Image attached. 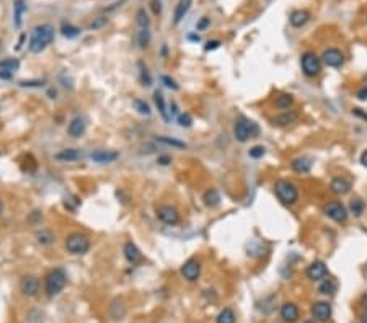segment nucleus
<instances>
[{"label":"nucleus","instance_id":"f257e3e1","mask_svg":"<svg viewBox=\"0 0 367 323\" xmlns=\"http://www.w3.org/2000/svg\"><path fill=\"white\" fill-rule=\"evenodd\" d=\"M54 41V28L52 25L49 23H43V25H38L33 28L31 35H30V43H28V47L33 54H40L43 52L45 49L51 45Z\"/></svg>","mask_w":367,"mask_h":323},{"label":"nucleus","instance_id":"f03ea898","mask_svg":"<svg viewBox=\"0 0 367 323\" xmlns=\"http://www.w3.org/2000/svg\"><path fill=\"white\" fill-rule=\"evenodd\" d=\"M275 193L284 206H294L299 201V188L289 180H277L275 183Z\"/></svg>","mask_w":367,"mask_h":323},{"label":"nucleus","instance_id":"7ed1b4c3","mask_svg":"<svg viewBox=\"0 0 367 323\" xmlns=\"http://www.w3.org/2000/svg\"><path fill=\"white\" fill-rule=\"evenodd\" d=\"M260 136V126L246 118H238L233 124V138L238 142H246Z\"/></svg>","mask_w":367,"mask_h":323},{"label":"nucleus","instance_id":"20e7f679","mask_svg":"<svg viewBox=\"0 0 367 323\" xmlns=\"http://www.w3.org/2000/svg\"><path fill=\"white\" fill-rule=\"evenodd\" d=\"M65 284H67V275H65V271L61 270V268L52 270L45 279V289L47 295H51V297L61 292L65 287Z\"/></svg>","mask_w":367,"mask_h":323},{"label":"nucleus","instance_id":"39448f33","mask_svg":"<svg viewBox=\"0 0 367 323\" xmlns=\"http://www.w3.org/2000/svg\"><path fill=\"white\" fill-rule=\"evenodd\" d=\"M300 67L307 77H317L321 72V57L317 56L315 52L307 51L300 56Z\"/></svg>","mask_w":367,"mask_h":323},{"label":"nucleus","instance_id":"423d86ee","mask_svg":"<svg viewBox=\"0 0 367 323\" xmlns=\"http://www.w3.org/2000/svg\"><path fill=\"white\" fill-rule=\"evenodd\" d=\"M323 214L328 219H331L333 222L336 224H344L348 221L349 212L346 209V206L343 204L341 201H330L323 206Z\"/></svg>","mask_w":367,"mask_h":323},{"label":"nucleus","instance_id":"0eeeda50","mask_svg":"<svg viewBox=\"0 0 367 323\" xmlns=\"http://www.w3.org/2000/svg\"><path fill=\"white\" fill-rule=\"evenodd\" d=\"M65 248L72 255H85L90 250V240L82 233H70L65 238Z\"/></svg>","mask_w":367,"mask_h":323},{"label":"nucleus","instance_id":"6e6552de","mask_svg":"<svg viewBox=\"0 0 367 323\" xmlns=\"http://www.w3.org/2000/svg\"><path fill=\"white\" fill-rule=\"evenodd\" d=\"M157 219L165 224V226H177L180 222V212L177 207L165 204L157 209Z\"/></svg>","mask_w":367,"mask_h":323},{"label":"nucleus","instance_id":"1a4fd4ad","mask_svg":"<svg viewBox=\"0 0 367 323\" xmlns=\"http://www.w3.org/2000/svg\"><path fill=\"white\" fill-rule=\"evenodd\" d=\"M321 62L328 67L338 69L344 64V54L338 47H328L321 54Z\"/></svg>","mask_w":367,"mask_h":323},{"label":"nucleus","instance_id":"9d476101","mask_svg":"<svg viewBox=\"0 0 367 323\" xmlns=\"http://www.w3.org/2000/svg\"><path fill=\"white\" fill-rule=\"evenodd\" d=\"M305 276L310 279V281H321L328 276V268L323 261L317 260L312 261L305 270Z\"/></svg>","mask_w":367,"mask_h":323},{"label":"nucleus","instance_id":"9b49d317","mask_svg":"<svg viewBox=\"0 0 367 323\" xmlns=\"http://www.w3.org/2000/svg\"><path fill=\"white\" fill-rule=\"evenodd\" d=\"M199 275H201V263L198 258H189L182 266V276L186 281H189V282L198 281Z\"/></svg>","mask_w":367,"mask_h":323},{"label":"nucleus","instance_id":"f8f14e48","mask_svg":"<svg viewBox=\"0 0 367 323\" xmlns=\"http://www.w3.org/2000/svg\"><path fill=\"white\" fill-rule=\"evenodd\" d=\"M123 253L126 256V260H128L133 266H138L140 263H144V255H142V251L138 248V245L134 242H126Z\"/></svg>","mask_w":367,"mask_h":323},{"label":"nucleus","instance_id":"ddd939ff","mask_svg":"<svg viewBox=\"0 0 367 323\" xmlns=\"http://www.w3.org/2000/svg\"><path fill=\"white\" fill-rule=\"evenodd\" d=\"M119 154L116 150H105V149H98L95 152H92L90 158L95 163H100V165H105V163H113L118 160Z\"/></svg>","mask_w":367,"mask_h":323},{"label":"nucleus","instance_id":"4468645a","mask_svg":"<svg viewBox=\"0 0 367 323\" xmlns=\"http://www.w3.org/2000/svg\"><path fill=\"white\" fill-rule=\"evenodd\" d=\"M312 317L317 322H326L331 317V305L328 302H315L312 305Z\"/></svg>","mask_w":367,"mask_h":323},{"label":"nucleus","instance_id":"2eb2a0df","mask_svg":"<svg viewBox=\"0 0 367 323\" xmlns=\"http://www.w3.org/2000/svg\"><path fill=\"white\" fill-rule=\"evenodd\" d=\"M20 289L25 295L33 297V295H36L40 292V281H38V277L35 276H25V277H21V281H20Z\"/></svg>","mask_w":367,"mask_h":323},{"label":"nucleus","instance_id":"dca6fc26","mask_svg":"<svg viewBox=\"0 0 367 323\" xmlns=\"http://www.w3.org/2000/svg\"><path fill=\"white\" fill-rule=\"evenodd\" d=\"M20 67V61L15 57H8V59H3L2 62H0V79L3 80H8L12 79V75L15 70H18Z\"/></svg>","mask_w":367,"mask_h":323},{"label":"nucleus","instance_id":"f3484780","mask_svg":"<svg viewBox=\"0 0 367 323\" xmlns=\"http://www.w3.org/2000/svg\"><path fill=\"white\" fill-rule=\"evenodd\" d=\"M85 131H87V123L82 116H75L67 126V134L74 139L82 138L85 134Z\"/></svg>","mask_w":367,"mask_h":323},{"label":"nucleus","instance_id":"a211bd4d","mask_svg":"<svg viewBox=\"0 0 367 323\" xmlns=\"http://www.w3.org/2000/svg\"><path fill=\"white\" fill-rule=\"evenodd\" d=\"M299 315H300V312H299V307L295 305L294 302H286V304H282V307H281V319L284 320V322H287V323H295L299 320Z\"/></svg>","mask_w":367,"mask_h":323},{"label":"nucleus","instance_id":"6ab92c4d","mask_svg":"<svg viewBox=\"0 0 367 323\" xmlns=\"http://www.w3.org/2000/svg\"><path fill=\"white\" fill-rule=\"evenodd\" d=\"M330 189L338 196H344L351 191V183L343 177H335L330 182Z\"/></svg>","mask_w":367,"mask_h":323},{"label":"nucleus","instance_id":"aec40b11","mask_svg":"<svg viewBox=\"0 0 367 323\" xmlns=\"http://www.w3.org/2000/svg\"><path fill=\"white\" fill-rule=\"evenodd\" d=\"M312 167H314V162H312V158H309V157H297L291 162V168L299 175L309 173Z\"/></svg>","mask_w":367,"mask_h":323},{"label":"nucleus","instance_id":"412c9836","mask_svg":"<svg viewBox=\"0 0 367 323\" xmlns=\"http://www.w3.org/2000/svg\"><path fill=\"white\" fill-rule=\"evenodd\" d=\"M191 5H193V0H178L177 7H175V13H173V25L182 23V20L186 16V13L189 12Z\"/></svg>","mask_w":367,"mask_h":323},{"label":"nucleus","instance_id":"4be33fe9","mask_svg":"<svg viewBox=\"0 0 367 323\" xmlns=\"http://www.w3.org/2000/svg\"><path fill=\"white\" fill-rule=\"evenodd\" d=\"M309 20H310V13L307 12V10H302V8L294 10L291 16H289V23H291L294 28H302V26L309 23Z\"/></svg>","mask_w":367,"mask_h":323},{"label":"nucleus","instance_id":"5701e85b","mask_svg":"<svg viewBox=\"0 0 367 323\" xmlns=\"http://www.w3.org/2000/svg\"><path fill=\"white\" fill-rule=\"evenodd\" d=\"M299 119V113L297 111H292V109H287V111H282L279 116H275L271 119L273 124L276 126H289L295 123Z\"/></svg>","mask_w":367,"mask_h":323},{"label":"nucleus","instance_id":"b1692460","mask_svg":"<svg viewBox=\"0 0 367 323\" xmlns=\"http://www.w3.org/2000/svg\"><path fill=\"white\" fill-rule=\"evenodd\" d=\"M153 101H155V106H157V109H158V113L162 114V118H163V121L165 123H170L172 121V113L168 111L167 109V105H165V98H163V93L162 92H155L153 93Z\"/></svg>","mask_w":367,"mask_h":323},{"label":"nucleus","instance_id":"393cba45","mask_svg":"<svg viewBox=\"0 0 367 323\" xmlns=\"http://www.w3.org/2000/svg\"><path fill=\"white\" fill-rule=\"evenodd\" d=\"M126 304L123 299H114L109 305V315L113 320H123L126 317Z\"/></svg>","mask_w":367,"mask_h":323},{"label":"nucleus","instance_id":"a878e982","mask_svg":"<svg viewBox=\"0 0 367 323\" xmlns=\"http://www.w3.org/2000/svg\"><path fill=\"white\" fill-rule=\"evenodd\" d=\"M25 12H26L25 0H13V23L16 28H21V25H23Z\"/></svg>","mask_w":367,"mask_h":323},{"label":"nucleus","instance_id":"bb28decb","mask_svg":"<svg viewBox=\"0 0 367 323\" xmlns=\"http://www.w3.org/2000/svg\"><path fill=\"white\" fill-rule=\"evenodd\" d=\"M202 201H204V204L207 207H217L219 204H221V194H219V191L216 188H209L204 193V196H202Z\"/></svg>","mask_w":367,"mask_h":323},{"label":"nucleus","instance_id":"cd10ccee","mask_svg":"<svg viewBox=\"0 0 367 323\" xmlns=\"http://www.w3.org/2000/svg\"><path fill=\"white\" fill-rule=\"evenodd\" d=\"M294 101L295 100L291 93H281V95L276 96L275 105H276V108L282 109V111H287V109H291L294 106Z\"/></svg>","mask_w":367,"mask_h":323},{"label":"nucleus","instance_id":"c85d7f7f","mask_svg":"<svg viewBox=\"0 0 367 323\" xmlns=\"http://www.w3.org/2000/svg\"><path fill=\"white\" fill-rule=\"evenodd\" d=\"M336 289H338V284H336L335 279H333V277H325V279H321V282L319 286V292L323 294V295H333L336 292Z\"/></svg>","mask_w":367,"mask_h":323},{"label":"nucleus","instance_id":"c756f323","mask_svg":"<svg viewBox=\"0 0 367 323\" xmlns=\"http://www.w3.org/2000/svg\"><path fill=\"white\" fill-rule=\"evenodd\" d=\"M79 157H80V152L77 149H64L54 155V158H56L57 162H75Z\"/></svg>","mask_w":367,"mask_h":323},{"label":"nucleus","instance_id":"7c9ffc66","mask_svg":"<svg viewBox=\"0 0 367 323\" xmlns=\"http://www.w3.org/2000/svg\"><path fill=\"white\" fill-rule=\"evenodd\" d=\"M36 240L40 245H51L54 243V240H56V237H54V233L49 231V229H41V231L36 232Z\"/></svg>","mask_w":367,"mask_h":323},{"label":"nucleus","instance_id":"2f4dec72","mask_svg":"<svg viewBox=\"0 0 367 323\" xmlns=\"http://www.w3.org/2000/svg\"><path fill=\"white\" fill-rule=\"evenodd\" d=\"M235 320H237V317H235V312L230 307L222 309L216 319L217 323H235Z\"/></svg>","mask_w":367,"mask_h":323},{"label":"nucleus","instance_id":"473e14b6","mask_svg":"<svg viewBox=\"0 0 367 323\" xmlns=\"http://www.w3.org/2000/svg\"><path fill=\"white\" fill-rule=\"evenodd\" d=\"M157 140L160 142V144H165V145H170V147H175V149H180L183 150L186 149V144L178 139H173V138H168V136H160V138H157Z\"/></svg>","mask_w":367,"mask_h":323},{"label":"nucleus","instance_id":"72a5a7b5","mask_svg":"<svg viewBox=\"0 0 367 323\" xmlns=\"http://www.w3.org/2000/svg\"><path fill=\"white\" fill-rule=\"evenodd\" d=\"M366 211V204L363 199H353L351 204H349V212L354 216V217H361L364 214Z\"/></svg>","mask_w":367,"mask_h":323},{"label":"nucleus","instance_id":"f704fd0d","mask_svg":"<svg viewBox=\"0 0 367 323\" xmlns=\"http://www.w3.org/2000/svg\"><path fill=\"white\" fill-rule=\"evenodd\" d=\"M133 108L142 116H150V108L144 100H139V98H134L133 100Z\"/></svg>","mask_w":367,"mask_h":323},{"label":"nucleus","instance_id":"c9c22d12","mask_svg":"<svg viewBox=\"0 0 367 323\" xmlns=\"http://www.w3.org/2000/svg\"><path fill=\"white\" fill-rule=\"evenodd\" d=\"M138 67H139V77H140V84L144 87H150L152 85V77L149 74V70L142 62H138Z\"/></svg>","mask_w":367,"mask_h":323},{"label":"nucleus","instance_id":"e433bc0d","mask_svg":"<svg viewBox=\"0 0 367 323\" xmlns=\"http://www.w3.org/2000/svg\"><path fill=\"white\" fill-rule=\"evenodd\" d=\"M150 43V31L149 28H140V31L138 33V45L139 47L145 49Z\"/></svg>","mask_w":367,"mask_h":323},{"label":"nucleus","instance_id":"4c0bfd02","mask_svg":"<svg viewBox=\"0 0 367 323\" xmlns=\"http://www.w3.org/2000/svg\"><path fill=\"white\" fill-rule=\"evenodd\" d=\"M61 31H62V35L65 38H69V40H74V38H77L80 35V28H77V26L70 25V23H64Z\"/></svg>","mask_w":367,"mask_h":323},{"label":"nucleus","instance_id":"58836bf2","mask_svg":"<svg viewBox=\"0 0 367 323\" xmlns=\"http://www.w3.org/2000/svg\"><path fill=\"white\" fill-rule=\"evenodd\" d=\"M136 23H138L140 28H149L150 20H149V16H147L144 8H139L138 13H136Z\"/></svg>","mask_w":367,"mask_h":323},{"label":"nucleus","instance_id":"ea45409f","mask_svg":"<svg viewBox=\"0 0 367 323\" xmlns=\"http://www.w3.org/2000/svg\"><path fill=\"white\" fill-rule=\"evenodd\" d=\"M106 23H108V18H106V16H96V18H93V21L89 25V28L95 31V30L103 28V26H105Z\"/></svg>","mask_w":367,"mask_h":323},{"label":"nucleus","instance_id":"a19ab883","mask_svg":"<svg viewBox=\"0 0 367 323\" xmlns=\"http://www.w3.org/2000/svg\"><path fill=\"white\" fill-rule=\"evenodd\" d=\"M265 154H266V149L263 145H255V147H251V149L248 150V155L251 158H261Z\"/></svg>","mask_w":367,"mask_h":323},{"label":"nucleus","instance_id":"79ce46f5","mask_svg":"<svg viewBox=\"0 0 367 323\" xmlns=\"http://www.w3.org/2000/svg\"><path fill=\"white\" fill-rule=\"evenodd\" d=\"M178 124L182 126V128H189L191 124H193V118H191L189 113H183L178 116Z\"/></svg>","mask_w":367,"mask_h":323},{"label":"nucleus","instance_id":"37998d69","mask_svg":"<svg viewBox=\"0 0 367 323\" xmlns=\"http://www.w3.org/2000/svg\"><path fill=\"white\" fill-rule=\"evenodd\" d=\"M160 80L163 82V85H165V87H168V89H172V90H178V89H180L177 82H175V80H173L172 77H168V75H162V77H160Z\"/></svg>","mask_w":367,"mask_h":323},{"label":"nucleus","instance_id":"c03bdc74","mask_svg":"<svg viewBox=\"0 0 367 323\" xmlns=\"http://www.w3.org/2000/svg\"><path fill=\"white\" fill-rule=\"evenodd\" d=\"M150 7H152V12L155 15L162 13V2L160 0H150Z\"/></svg>","mask_w":367,"mask_h":323},{"label":"nucleus","instance_id":"a18cd8bd","mask_svg":"<svg viewBox=\"0 0 367 323\" xmlns=\"http://www.w3.org/2000/svg\"><path fill=\"white\" fill-rule=\"evenodd\" d=\"M211 25V20L207 18V16H202V18L198 21V25H196V28H198V31H201V30H204V28H207V26Z\"/></svg>","mask_w":367,"mask_h":323},{"label":"nucleus","instance_id":"49530a36","mask_svg":"<svg viewBox=\"0 0 367 323\" xmlns=\"http://www.w3.org/2000/svg\"><path fill=\"white\" fill-rule=\"evenodd\" d=\"M21 87H43L45 80H30V82H20Z\"/></svg>","mask_w":367,"mask_h":323},{"label":"nucleus","instance_id":"de8ad7c7","mask_svg":"<svg viewBox=\"0 0 367 323\" xmlns=\"http://www.w3.org/2000/svg\"><path fill=\"white\" fill-rule=\"evenodd\" d=\"M356 96H358L359 101H366L367 100V85L361 87V89L358 90V93H356Z\"/></svg>","mask_w":367,"mask_h":323},{"label":"nucleus","instance_id":"09e8293b","mask_svg":"<svg viewBox=\"0 0 367 323\" xmlns=\"http://www.w3.org/2000/svg\"><path fill=\"white\" fill-rule=\"evenodd\" d=\"M219 46H221V41L212 40V41H207V45L204 46V49H206V51H212V49H217Z\"/></svg>","mask_w":367,"mask_h":323},{"label":"nucleus","instance_id":"8fccbe9b","mask_svg":"<svg viewBox=\"0 0 367 323\" xmlns=\"http://www.w3.org/2000/svg\"><path fill=\"white\" fill-rule=\"evenodd\" d=\"M170 162H172V157H168V155H160V157H158V163H160V165H168Z\"/></svg>","mask_w":367,"mask_h":323},{"label":"nucleus","instance_id":"3c124183","mask_svg":"<svg viewBox=\"0 0 367 323\" xmlns=\"http://www.w3.org/2000/svg\"><path fill=\"white\" fill-rule=\"evenodd\" d=\"M353 114H354V116H359V118H363L364 121H367V114H366V113H363V111H361L359 108H354V109H353Z\"/></svg>","mask_w":367,"mask_h":323},{"label":"nucleus","instance_id":"603ef678","mask_svg":"<svg viewBox=\"0 0 367 323\" xmlns=\"http://www.w3.org/2000/svg\"><path fill=\"white\" fill-rule=\"evenodd\" d=\"M361 163H363V167L367 168V150H364L363 154H361Z\"/></svg>","mask_w":367,"mask_h":323},{"label":"nucleus","instance_id":"864d4df0","mask_svg":"<svg viewBox=\"0 0 367 323\" xmlns=\"http://www.w3.org/2000/svg\"><path fill=\"white\" fill-rule=\"evenodd\" d=\"M359 323H367V309H364V314H363V317H361Z\"/></svg>","mask_w":367,"mask_h":323},{"label":"nucleus","instance_id":"5fc2aeb1","mask_svg":"<svg viewBox=\"0 0 367 323\" xmlns=\"http://www.w3.org/2000/svg\"><path fill=\"white\" fill-rule=\"evenodd\" d=\"M2 211H3V202L0 199V216H2Z\"/></svg>","mask_w":367,"mask_h":323},{"label":"nucleus","instance_id":"6e6d98bb","mask_svg":"<svg viewBox=\"0 0 367 323\" xmlns=\"http://www.w3.org/2000/svg\"><path fill=\"white\" fill-rule=\"evenodd\" d=\"M304 323H317V320L315 319H310V320H305Z\"/></svg>","mask_w":367,"mask_h":323}]
</instances>
